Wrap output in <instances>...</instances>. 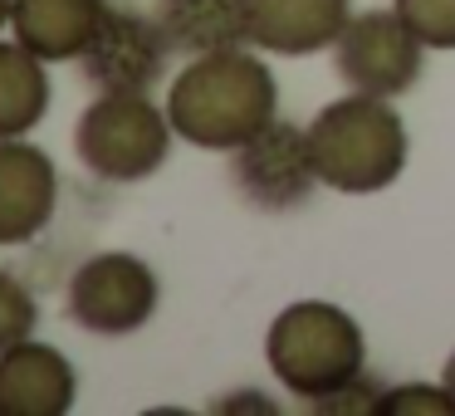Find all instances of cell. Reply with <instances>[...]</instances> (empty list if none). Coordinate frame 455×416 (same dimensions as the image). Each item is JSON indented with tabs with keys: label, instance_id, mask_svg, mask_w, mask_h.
Returning a JSON list of instances; mask_svg holds the SVG:
<instances>
[{
	"label": "cell",
	"instance_id": "obj_1",
	"mask_svg": "<svg viewBox=\"0 0 455 416\" xmlns=\"http://www.w3.org/2000/svg\"><path fill=\"white\" fill-rule=\"evenodd\" d=\"M167 118L181 142L206 152H235L265 123L279 118V84L245 44L196 54L167 89Z\"/></svg>",
	"mask_w": 455,
	"mask_h": 416
},
{
	"label": "cell",
	"instance_id": "obj_2",
	"mask_svg": "<svg viewBox=\"0 0 455 416\" xmlns=\"http://www.w3.org/2000/svg\"><path fill=\"white\" fill-rule=\"evenodd\" d=\"M308 148H314L318 181L343 196L387 191L411 157V138H406V123L392 108V99L357 89L318 108V118L308 123Z\"/></svg>",
	"mask_w": 455,
	"mask_h": 416
},
{
	"label": "cell",
	"instance_id": "obj_3",
	"mask_svg": "<svg viewBox=\"0 0 455 416\" xmlns=\"http://www.w3.org/2000/svg\"><path fill=\"white\" fill-rule=\"evenodd\" d=\"M265 363L275 382L304 406L333 396L357 372H367V338L343 304L299 299L279 308L265 333Z\"/></svg>",
	"mask_w": 455,
	"mask_h": 416
},
{
	"label": "cell",
	"instance_id": "obj_4",
	"mask_svg": "<svg viewBox=\"0 0 455 416\" xmlns=\"http://www.w3.org/2000/svg\"><path fill=\"white\" fill-rule=\"evenodd\" d=\"M172 138H177V128H172L167 108H157L148 93H99L79 113L74 152L99 181L132 187L167 167Z\"/></svg>",
	"mask_w": 455,
	"mask_h": 416
},
{
	"label": "cell",
	"instance_id": "obj_5",
	"mask_svg": "<svg viewBox=\"0 0 455 416\" xmlns=\"http://www.w3.org/2000/svg\"><path fill=\"white\" fill-rule=\"evenodd\" d=\"M69 318L93 338H128L152 324L162 284L132 250H99L69 275Z\"/></svg>",
	"mask_w": 455,
	"mask_h": 416
},
{
	"label": "cell",
	"instance_id": "obj_6",
	"mask_svg": "<svg viewBox=\"0 0 455 416\" xmlns=\"http://www.w3.org/2000/svg\"><path fill=\"white\" fill-rule=\"evenodd\" d=\"M426 44L411 35V25L396 11H363L343 25L333 44V69L347 89L377 93V99H396L411 93L421 79Z\"/></svg>",
	"mask_w": 455,
	"mask_h": 416
},
{
	"label": "cell",
	"instance_id": "obj_7",
	"mask_svg": "<svg viewBox=\"0 0 455 416\" xmlns=\"http://www.w3.org/2000/svg\"><path fill=\"white\" fill-rule=\"evenodd\" d=\"M230 181L255 211H269V216L299 211L318 187L308 128H294L284 118L265 123L255 138L230 152Z\"/></svg>",
	"mask_w": 455,
	"mask_h": 416
},
{
	"label": "cell",
	"instance_id": "obj_8",
	"mask_svg": "<svg viewBox=\"0 0 455 416\" xmlns=\"http://www.w3.org/2000/svg\"><path fill=\"white\" fill-rule=\"evenodd\" d=\"M172 54L177 50L167 44L157 15L113 11L108 5L79 64H84V79L99 93H152L167 79Z\"/></svg>",
	"mask_w": 455,
	"mask_h": 416
},
{
	"label": "cell",
	"instance_id": "obj_9",
	"mask_svg": "<svg viewBox=\"0 0 455 416\" xmlns=\"http://www.w3.org/2000/svg\"><path fill=\"white\" fill-rule=\"evenodd\" d=\"M60 206V172L44 148L0 138V245H30Z\"/></svg>",
	"mask_w": 455,
	"mask_h": 416
},
{
	"label": "cell",
	"instance_id": "obj_10",
	"mask_svg": "<svg viewBox=\"0 0 455 416\" xmlns=\"http://www.w3.org/2000/svg\"><path fill=\"white\" fill-rule=\"evenodd\" d=\"M79 396L74 363L50 343H25L0 353V416H64Z\"/></svg>",
	"mask_w": 455,
	"mask_h": 416
},
{
	"label": "cell",
	"instance_id": "obj_11",
	"mask_svg": "<svg viewBox=\"0 0 455 416\" xmlns=\"http://www.w3.org/2000/svg\"><path fill=\"white\" fill-rule=\"evenodd\" d=\"M250 44L265 54H318L338 44L353 20V0H245Z\"/></svg>",
	"mask_w": 455,
	"mask_h": 416
},
{
	"label": "cell",
	"instance_id": "obj_12",
	"mask_svg": "<svg viewBox=\"0 0 455 416\" xmlns=\"http://www.w3.org/2000/svg\"><path fill=\"white\" fill-rule=\"evenodd\" d=\"M103 11H108L103 0H15L11 30L44 64H69L84 60Z\"/></svg>",
	"mask_w": 455,
	"mask_h": 416
},
{
	"label": "cell",
	"instance_id": "obj_13",
	"mask_svg": "<svg viewBox=\"0 0 455 416\" xmlns=\"http://www.w3.org/2000/svg\"><path fill=\"white\" fill-rule=\"evenodd\" d=\"M152 15H157L167 44L177 54H187V60L235 50V44L250 40L245 0H157Z\"/></svg>",
	"mask_w": 455,
	"mask_h": 416
},
{
	"label": "cell",
	"instance_id": "obj_14",
	"mask_svg": "<svg viewBox=\"0 0 455 416\" xmlns=\"http://www.w3.org/2000/svg\"><path fill=\"white\" fill-rule=\"evenodd\" d=\"M50 113L44 60L20 40H0V138H25Z\"/></svg>",
	"mask_w": 455,
	"mask_h": 416
},
{
	"label": "cell",
	"instance_id": "obj_15",
	"mask_svg": "<svg viewBox=\"0 0 455 416\" xmlns=\"http://www.w3.org/2000/svg\"><path fill=\"white\" fill-rule=\"evenodd\" d=\"M426 50H455V0H392Z\"/></svg>",
	"mask_w": 455,
	"mask_h": 416
},
{
	"label": "cell",
	"instance_id": "obj_16",
	"mask_svg": "<svg viewBox=\"0 0 455 416\" xmlns=\"http://www.w3.org/2000/svg\"><path fill=\"white\" fill-rule=\"evenodd\" d=\"M35 324H40L35 294L11 275V269H0V353L15 348V343H25V338L35 333Z\"/></svg>",
	"mask_w": 455,
	"mask_h": 416
},
{
	"label": "cell",
	"instance_id": "obj_17",
	"mask_svg": "<svg viewBox=\"0 0 455 416\" xmlns=\"http://www.w3.org/2000/svg\"><path fill=\"white\" fill-rule=\"evenodd\" d=\"M455 416V402L445 392V382H402V387H387L382 402H377L372 416Z\"/></svg>",
	"mask_w": 455,
	"mask_h": 416
},
{
	"label": "cell",
	"instance_id": "obj_18",
	"mask_svg": "<svg viewBox=\"0 0 455 416\" xmlns=\"http://www.w3.org/2000/svg\"><path fill=\"white\" fill-rule=\"evenodd\" d=\"M382 392L387 387L377 382V377H367V372H357L347 387H338L333 396H323V402H314L308 412H333V416H367V412H377V402H382Z\"/></svg>",
	"mask_w": 455,
	"mask_h": 416
},
{
	"label": "cell",
	"instance_id": "obj_19",
	"mask_svg": "<svg viewBox=\"0 0 455 416\" xmlns=\"http://www.w3.org/2000/svg\"><path fill=\"white\" fill-rule=\"evenodd\" d=\"M216 412H275V402L255 396V387H250V396H220Z\"/></svg>",
	"mask_w": 455,
	"mask_h": 416
},
{
	"label": "cell",
	"instance_id": "obj_20",
	"mask_svg": "<svg viewBox=\"0 0 455 416\" xmlns=\"http://www.w3.org/2000/svg\"><path fill=\"white\" fill-rule=\"evenodd\" d=\"M441 382H445V392H451V402H455V353L445 357V372H441Z\"/></svg>",
	"mask_w": 455,
	"mask_h": 416
},
{
	"label": "cell",
	"instance_id": "obj_21",
	"mask_svg": "<svg viewBox=\"0 0 455 416\" xmlns=\"http://www.w3.org/2000/svg\"><path fill=\"white\" fill-rule=\"evenodd\" d=\"M11 11H15V0H0V30L11 25Z\"/></svg>",
	"mask_w": 455,
	"mask_h": 416
}]
</instances>
